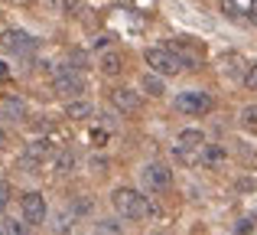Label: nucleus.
<instances>
[{
	"instance_id": "obj_9",
	"label": "nucleus",
	"mask_w": 257,
	"mask_h": 235,
	"mask_svg": "<svg viewBox=\"0 0 257 235\" xmlns=\"http://www.w3.org/2000/svg\"><path fill=\"white\" fill-rule=\"evenodd\" d=\"M4 46L10 52H17V56H30V52H36V36H30V33H23V30H10L7 33V39H4Z\"/></svg>"
},
{
	"instance_id": "obj_10",
	"label": "nucleus",
	"mask_w": 257,
	"mask_h": 235,
	"mask_svg": "<svg viewBox=\"0 0 257 235\" xmlns=\"http://www.w3.org/2000/svg\"><path fill=\"white\" fill-rule=\"evenodd\" d=\"M170 49H176L182 56V62H186V69H199V62H202V46L195 49L192 43H189L186 36H176L173 43H170Z\"/></svg>"
},
{
	"instance_id": "obj_22",
	"label": "nucleus",
	"mask_w": 257,
	"mask_h": 235,
	"mask_svg": "<svg viewBox=\"0 0 257 235\" xmlns=\"http://www.w3.org/2000/svg\"><path fill=\"white\" fill-rule=\"evenodd\" d=\"M221 10H225V17H231V20H238L241 13H238V4L234 0H221Z\"/></svg>"
},
{
	"instance_id": "obj_27",
	"label": "nucleus",
	"mask_w": 257,
	"mask_h": 235,
	"mask_svg": "<svg viewBox=\"0 0 257 235\" xmlns=\"http://www.w3.org/2000/svg\"><path fill=\"white\" fill-rule=\"evenodd\" d=\"M4 140H7V134H4V131H0V144H4Z\"/></svg>"
},
{
	"instance_id": "obj_19",
	"label": "nucleus",
	"mask_w": 257,
	"mask_h": 235,
	"mask_svg": "<svg viewBox=\"0 0 257 235\" xmlns=\"http://www.w3.org/2000/svg\"><path fill=\"white\" fill-rule=\"evenodd\" d=\"M56 170L59 173H72V170H75V153H72V150H62L56 157Z\"/></svg>"
},
{
	"instance_id": "obj_14",
	"label": "nucleus",
	"mask_w": 257,
	"mask_h": 235,
	"mask_svg": "<svg viewBox=\"0 0 257 235\" xmlns=\"http://www.w3.org/2000/svg\"><path fill=\"white\" fill-rule=\"evenodd\" d=\"M0 111H4V118H10V121H23L26 118V102L20 95H7L4 105H0Z\"/></svg>"
},
{
	"instance_id": "obj_20",
	"label": "nucleus",
	"mask_w": 257,
	"mask_h": 235,
	"mask_svg": "<svg viewBox=\"0 0 257 235\" xmlns=\"http://www.w3.org/2000/svg\"><path fill=\"white\" fill-rule=\"evenodd\" d=\"M257 229V219L254 216H244V219H238V222H234V232L238 235H251Z\"/></svg>"
},
{
	"instance_id": "obj_24",
	"label": "nucleus",
	"mask_w": 257,
	"mask_h": 235,
	"mask_svg": "<svg viewBox=\"0 0 257 235\" xmlns=\"http://www.w3.org/2000/svg\"><path fill=\"white\" fill-rule=\"evenodd\" d=\"M244 85H247V89H254V92H257V62L251 65V69H247V75H244Z\"/></svg>"
},
{
	"instance_id": "obj_8",
	"label": "nucleus",
	"mask_w": 257,
	"mask_h": 235,
	"mask_svg": "<svg viewBox=\"0 0 257 235\" xmlns=\"http://www.w3.org/2000/svg\"><path fill=\"white\" fill-rule=\"evenodd\" d=\"M111 105L120 111V115H137L144 102H140V92L124 89V85H120V89H114V92H111Z\"/></svg>"
},
{
	"instance_id": "obj_29",
	"label": "nucleus",
	"mask_w": 257,
	"mask_h": 235,
	"mask_svg": "<svg viewBox=\"0 0 257 235\" xmlns=\"http://www.w3.org/2000/svg\"><path fill=\"white\" fill-rule=\"evenodd\" d=\"M0 235H7V232H4V229H0Z\"/></svg>"
},
{
	"instance_id": "obj_21",
	"label": "nucleus",
	"mask_w": 257,
	"mask_h": 235,
	"mask_svg": "<svg viewBox=\"0 0 257 235\" xmlns=\"http://www.w3.org/2000/svg\"><path fill=\"white\" fill-rule=\"evenodd\" d=\"M10 196H13V186L7 183V180H0V212L10 206Z\"/></svg>"
},
{
	"instance_id": "obj_18",
	"label": "nucleus",
	"mask_w": 257,
	"mask_h": 235,
	"mask_svg": "<svg viewBox=\"0 0 257 235\" xmlns=\"http://www.w3.org/2000/svg\"><path fill=\"white\" fill-rule=\"evenodd\" d=\"M94 235H124V229L114 219H101V222H94Z\"/></svg>"
},
{
	"instance_id": "obj_12",
	"label": "nucleus",
	"mask_w": 257,
	"mask_h": 235,
	"mask_svg": "<svg viewBox=\"0 0 257 235\" xmlns=\"http://www.w3.org/2000/svg\"><path fill=\"white\" fill-rule=\"evenodd\" d=\"M176 144H179V147H192V150H202V147H205V131H202V127H182L179 137H176Z\"/></svg>"
},
{
	"instance_id": "obj_6",
	"label": "nucleus",
	"mask_w": 257,
	"mask_h": 235,
	"mask_svg": "<svg viewBox=\"0 0 257 235\" xmlns=\"http://www.w3.org/2000/svg\"><path fill=\"white\" fill-rule=\"evenodd\" d=\"M52 92L62 98H78L85 92V75L78 69H72V65H62L56 72V79H52Z\"/></svg>"
},
{
	"instance_id": "obj_1",
	"label": "nucleus",
	"mask_w": 257,
	"mask_h": 235,
	"mask_svg": "<svg viewBox=\"0 0 257 235\" xmlns=\"http://www.w3.org/2000/svg\"><path fill=\"white\" fill-rule=\"evenodd\" d=\"M111 206L120 219H147V212H150V199L131 186H117L111 193Z\"/></svg>"
},
{
	"instance_id": "obj_23",
	"label": "nucleus",
	"mask_w": 257,
	"mask_h": 235,
	"mask_svg": "<svg viewBox=\"0 0 257 235\" xmlns=\"http://www.w3.org/2000/svg\"><path fill=\"white\" fill-rule=\"evenodd\" d=\"M62 10L69 13V17H78V10H82V0H62Z\"/></svg>"
},
{
	"instance_id": "obj_25",
	"label": "nucleus",
	"mask_w": 257,
	"mask_h": 235,
	"mask_svg": "<svg viewBox=\"0 0 257 235\" xmlns=\"http://www.w3.org/2000/svg\"><path fill=\"white\" fill-rule=\"evenodd\" d=\"M26 225H30V222H26ZM26 225H23V222H10V225H7V232H10V235H30V229H26Z\"/></svg>"
},
{
	"instance_id": "obj_4",
	"label": "nucleus",
	"mask_w": 257,
	"mask_h": 235,
	"mask_svg": "<svg viewBox=\"0 0 257 235\" xmlns=\"http://www.w3.org/2000/svg\"><path fill=\"white\" fill-rule=\"evenodd\" d=\"M52 157H56L52 140L36 137V140H30V144H26L23 157H20V167H23L26 173H39V170H43V164H46V160H52Z\"/></svg>"
},
{
	"instance_id": "obj_26",
	"label": "nucleus",
	"mask_w": 257,
	"mask_h": 235,
	"mask_svg": "<svg viewBox=\"0 0 257 235\" xmlns=\"http://www.w3.org/2000/svg\"><path fill=\"white\" fill-rule=\"evenodd\" d=\"M247 13H251V20L257 23V0H251V7H247Z\"/></svg>"
},
{
	"instance_id": "obj_13",
	"label": "nucleus",
	"mask_w": 257,
	"mask_h": 235,
	"mask_svg": "<svg viewBox=\"0 0 257 235\" xmlns=\"http://www.w3.org/2000/svg\"><path fill=\"white\" fill-rule=\"evenodd\" d=\"M140 89H144L150 98H163V95H166L163 75H157V72H150V69H147V72H144V79H140Z\"/></svg>"
},
{
	"instance_id": "obj_15",
	"label": "nucleus",
	"mask_w": 257,
	"mask_h": 235,
	"mask_svg": "<svg viewBox=\"0 0 257 235\" xmlns=\"http://www.w3.org/2000/svg\"><path fill=\"white\" fill-rule=\"evenodd\" d=\"M225 157H228V153H225L221 144H205V147H202V164H205V167H221Z\"/></svg>"
},
{
	"instance_id": "obj_17",
	"label": "nucleus",
	"mask_w": 257,
	"mask_h": 235,
	"mask_svg": "<svg viewBox=\"0 0 257 235\" xmlns=\"http://www.w3.org/2000/svg\"><path fill=\"white\" fill-rule=\"evenodd\" d=\"M238 121H241V127H247V131H257V105H244Z\"/></svg>"
},
{
	"instance_id": "obj_5",
	"label": "nucleus",
	"mask_w": 257,
	"mask_h": 235,
	"mask_svg": "<svg viewBox=\"0 0 257 235\" xmlns=\"http://www.w3.org/2000/svg\"><path fill=\"white\" fill-rule=\"evenodd\" d=\"M140 183H144L147 193H166L173 186V167L160 164V160L144 164V170H140Z\"/></svg>"
},
{
	"instance_id": "obj_16",
	"label": "nucleus",
	"mask_w": 257,
	"mask_h": 235,
	"mask_svg": "<svg viewBox=\"0 0 257 235\" xmlns=\"http://www.w3.org/2000/svg\"><path fill=\"white\" fill-rule=\"evenodd\" d=\"M88 115H94L91 102H69V105H65V118H72V121H82Z\"/></svg>"
},
{
	"instance_id": "obj_11",
	"label": "nucleus",
	"mask_w": 257,
	"mask_h": 235,
	"mask_svg": "<svg viewBox=\"0 0 257 235\" xmlns=\"http://www.w3.org/2000/svg\"><path fill=\"white\" fill-rule=\"evenodd\" d=\"M98 69L104 72V75H120V69H124V56H120V49H104L98 56Z\"/></svg>"
},
{
	"instance_id": "obj_3",
	"label": "nucleus",
	"mask_w": 257,
	"mask_h": 235,
	"mask_svg": "<svg viewBox=\"0 0 257 235\" xmlns=\"http://www.w3.org/2000/svg\"><path fill=\"white\" fill-rule=\"evenodd\" d=\"M173 105H176V111H182V115H189V118H202L215 108V98L202 89H189V92H179Z\"/></svg>"
},
{
	"instance_id": "obj_28",
	"label": "nucleus",
	"mask_w": 257,
	"mask_h": 235,
	"mask_svg": "<svg viewBox=\"0 0 257 235\" xmlns=\"http://www.w3.org/2000/svg\"><path fill=\"white\" fill-rule=\"evenodd\" d=\"M17 4H26V0H17Z\"/></svg>"
},
{
	"instance_id": "obj_7",
	"label": "nucleus",
	"mask_w": 257,
	"mask_h": 235,
	"mask_svg": "<svg viewBox=\"0 0 257 235\" xmlns=\"http://www.w3.org/2000/svg\"><path fill=\"white\" fill-rule=\"evenodd\" d=\"M20 212H23V222H30V225H43L46 222V216H49V203H46V196L43 193H26L23 199H20Z\"/></svg>"
},
{
	"instance_id": "obj_2",
	"label": "nucleus",
	"mask_w": 257,
	"mask_h": 235,
	"mask_svg": "<svg viewBox=\"0 0 257 235\" xmlns=\"http://www.w3.org/2000/svg\"><path fill=\"white\" fill-rule=\"evenodd\" d=\"M144 62L150 72H157V75H179L182 69H186V62H182V56L170 46H150V49L144 52Z\"/></svg>"
}]
</instances>
